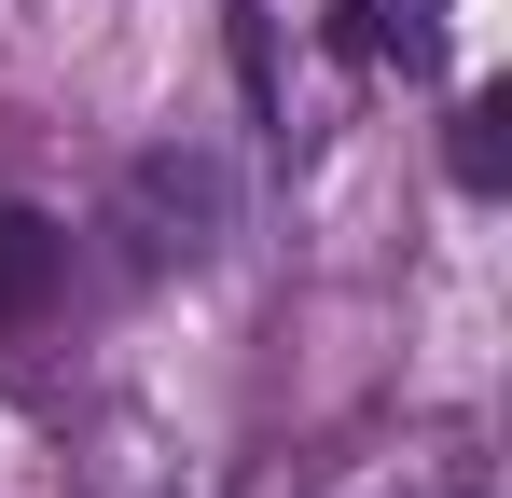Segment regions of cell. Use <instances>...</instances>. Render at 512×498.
<instances>
[{
    "instance_id": "1",
    "label": "cell",
    "mask_w": 512,
    "mask_h": 498,
    "mask_svg": "<svg viewBox=\"0 0 512 498\" xmlns=\"http://www.w3.org/2000/svg\"><path fill=\"white\" fill-rule=\"evenodd\" d=\"M208 236H222V166L208 153H153L139 180H125V263H208Z\"/></svg>"
},
{
    "instance_id": "2",
    "label": "cell",
    "mask_w": 512,
    "mask_h": 498,
    "mask_svg": "<svg viewBox=\"0 0 512 498\" xmlns=\"http://www.w3.org/2000/svg\"><path fill=\"white\" fill-rule=\"evenodd\" d=\"M333 498H485V471H471V443H457V429H416V443L360 457Z\"/></svg>"
},
{
    "instance_id": "3",
    "label": "cell",
    "mask_w": 512,
    "mask_h": 498,
    "mask_svg": "<svg viewBox=\"0 0 512 498\" xmlns=\"http://www.w3.org/2000/svg\"><path fill=\"white\" fill-rule=\"evenodd\" d=\"M56 277H70V236L42 222V208H0V332H28L56 305Z\"/></svg>"
},
{
    "instance_id": "4",
    "label": "cell",
    "mask_w": 512,
    "mask_h": 498,
    "mask_svg": "<svg viewBox=\"0 0 512 498\" xmlns=\"http://www.w3.org/2000/svg\"><path fill=\"white\" fill-rule=\"evenodd\" d=\"M346 14H360L346 42H360L374 70H402V83H429V70H443V0H346Z\"/></svg>"
},
{
    "instance_id": "5",
    "label": "cell",
    "mask_w": 512,
    "mask_h": 498,
    "mask_svg": "<svg viewBox=\"0 0 512 498\" xmlns=\"http://www.w3.org/2000/svg\"><path fill=\"white\" fill-rule=\"evenodd\" d=\"M499 166H512V97H471V111H457V180L499 194Z\"/></svg>"
}]
</instances>
